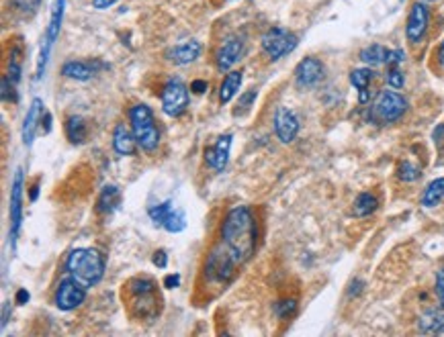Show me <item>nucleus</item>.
I'll list each match as a JSON object with an SVG mask.
<instances>
[{"mask_svg":"<svg viewBox=\"0 0 444 337\" xmlns=\"http://www.w3.org/2000/svg\"><path fill=\"white\" fill-rule=\"evenodd\" d=\"M6 76L15 82V84L21 80V49L18 48L11 51V58H9V74Z\"/></svg>","mask_w":444,"mask_h":337,"instance_id":"nucleus-31","label":"nucleus"},{"mask_svg":"<svg viewBox=\"0 0 444 337\" xmlns=\"http://www.w3.org/2000/svg\"><path fill=\"white\" fill-rule=\"evenodd\" d=\"M66 137L70 144L80 145L88 137V127L80 114H72L66 119Z\"/></svg>","mask_w":444,"mask_h":337,"instance_id":"nucleus-21","label":"nucleus"},{"mask_svg":"<svg viewBox=\"0 0 444 337\" xmlns=\"http://www.w3.org/2000/svg\"><path fill=\"white\" fill-rule=\"evenodd\" d=\"M418 329L422 333H444V313L440 311H428L420 317Z\"/></svg>","mask_w":444,"mask_h":337,"instance_id":"nucleus-22","label":"nucleus"},{"mask_svg":"<svg viewBox=\"0 0 444 337\" xmlns=\"http://www.w3.org/2000/svg\"><path fill=\"white\" fill-rule=\"evenodd\" d=\"M43 100L41 98H33L31 100V107H29V111H27V117H25V123H23V144L29 145L33 144L35 139V133H37V127H39V123H41V117H43Z\"/></svg>","mask_w":444,"mask_h":337,"instance_id":"nucleus-17","label":"nucleus"},{"mask_svg":"<svg viewBox=\"0 0 444 337\" xmlns=\"http://www.w3.org/2000/svg\"><path fill=\"white\" fill-rule=\"evenodd\" d=\"M84 299H86V289L78 280H74L72 276H68L58 284L56 306L60 311H74V309H78V306L83 305Z\"/></svg>","mask_w":444,"mask_h":337,"instance_id":"nucleus-10","label":"nucleus"},{"mask_svg":"<svg viewBox=\"0 0 444 337\" xmlns=\"http://www.w3.org/2000/svg\"><path fill=\"white\" fill-rule=\"evenodd\" d=\"M137 139H135V133L132 127L119 123L113 131V147L119 156H135L137 151Z\"/></svg>","mask_w":444,"mask_h":337,"instance_id":"nucleus-18","label":"nucleus"},{"mask_svg":"<svg viewBox=\"0 0 444 337\" xmlns=\"http://www.w3.org/2000/svg\"><path fill=\"white\" fill-rule=\"evenodd\" d=\"M123 294L127 296V306L132 315L139 321H154L160 313V296L158 284L148 276L132 278L125 287Z\"/></svg>","mask_w":444,"mask_h":337,"instance_id":"nucleus-2","label":"nucleus"},{"mask_svg":"<svg viewBox=\"0 0 444 337\" xmlns=\"http://www.w3.org/2000/svg\"><path fill=\"white\" fill-rule=\"evenodd\" d=\"M299 119L291 109L287 107H279L275 112V133L282 144H291L295 141L297 133H299Z\"/></svg>","mask_w":444,"mask_h":337,"instance_id":"nucleus-12","label":"nucleus"},{"mask_svg":"<svg viewBox=\"0 0 444 337\" xmlns=\"http://www.w3.org/2000/svg\"><path fill=\"white\" fill-rule=\"evenodd\" d=\"M240 86H242V72H230L219 86V100L228 105L231 98L238 95Z\"/></svg>","mask_w":444,"mask_h":337,"instance_id":"nucleus-23","label":"nucleus"},{"mask_svg":"<svg viewBox=\"0 0 444 337\" xmlns=\"http://www.w3.org/2000/svg\"><path fill=\"white\" fill-rule=\"evenodd\" d=\"M379 207V200L375 194L371 193H361L356 196V200H354V215L356 217H369V215H373Z\"/></svg>","mask_w":444,"mask_h":337,"instance_id":"nucleus-26","label":"nucleus"},{"mask_svg":"<svg viewBox=\"0 0 444 337\" xmlns=\"http://www.w3.org/2000/svg\"><path fill=\"white\" fill-rule=\"evenodd\" d=\"M444 198V178H436L426 186V191L422 194V207L434 209Z\"/></svg>","mask_w":444,"mask_h":337,"instance_id":"nucleus-24","label":"nucleus"},{"mask_svg":"<svg viewBox=\"0 0 444 337\" xmlns=\"http://www.w3.org/2000/svg\"><path fill=\"white\" fill-rule=\"evenodd\" d=\"M9 217H11V231H9V240L11 247H17V237L23 223V170L17 168L13 184H11V207H9Z\"/></svg>","mask_w":444,"mask_h":337,"instance_id":"nucleus-9","label":"nucleus"},{"mask_svg":"<svg viewBox=\"0 0 444 337\" xmlns=\"http://www.w3.org/2000/svg\"><path fill=\"white\" fill-rule=\"evenodd\" d=\"M406 111H408L406 98L393 90H383L373 107V119L381 125H389V123L399 121L406 114Z\"/></svg>","mask_w":444,"mask_h":337,"instance_id":"nucleus-6","label":"nucleus"},{"mask_svg":"<svg viewBox=\"0 0 444 337\" xmlns=\"http://www.w3.org/2000/svg\"><path fill=\"white\" fill-rule=\"evenodd\" d=\"M115 2L117 0H92V6H95V9H99V11H102V9H109V6H113Z\"/></svg>","mask_w":444,"mask_h":337,"instance_id":"nucleus-42","label":"nucleus"},{"mask_svg":"<svg viewBox=\"0 0 444 337\" xmlns=\"http://www.w3.org/2000/svg\"><path fill=\"white\" fill-rule=\"evenodd\" d=\"M119 205H121V191L113 184L105 186L100 191L99 200H97V210L100 215H111V213H115Z\"/></svg>","mask_w":444,"mask_h":337,"instance_id":"nucleus-20","label":"nucleus"},{"mask_svg":"<svg viewBox=\"0 0 444 337\" xmlns=\"http://www.w3.org/2000/svg\"><path fill=\"white\" fill-rule=\"evenodd\" d=\"M162 111L168 117H181L182 112L186 111L189 107V88L186 84L179 78H172V80L166 82V86L162 88Z\"/></svg>","mask_w":444,"mask_h":337,"instance_id":"nucleus-8","label":"nucleus"},{"mask_svg":"<svg viewBox=\"0 0 444 337\" xmlns=\"http://www.w3.org/2000/svg\"><path fill=\"white\" fill-rule=\"evenodd\" d=\"M166 231H170V233H179L182 231L184 227H186V215H184V210L181 209H170V213L166 215L164 223H162Z\"/></svg>","mask_w":444,"mask_h":337,"instance_id":"nucleus-27","label":"nucleus"},{"mask_svg":"<svg viewBox=\"0 0 444 337\" xmlns=\"http://www.w3.org/2000/svg\"><path fill=\"white\" fill-rule=\"evenodd\" d=\"M256 98V92L254 90H248L244 97L240 98V105H238V109H248L250 105H252V100Z\"/></svg>","mask_w":444,"mask_h":337,"instance_id":"nucleus-40","label":"nucleus"},{"mask_svg":"<svg viewBox=\"0 0 444 337\" xmlns=\"http://www.w3.org/2000/svg\"><path fill=\"white\" fill-rule=\"evenodd\" d=\"M244 53V41L240 37H231L228 39L221 48L217 49L215 53V64H217V70L219 72H228L231 65H236L240 62Z\"/></svg>","mask_w":444,"mask_h":337,"instance_id":"nucleus-14","label":"nucleus"},{"mask_svg":"<svg viewBox=\"0 0 444 337\" xmlns=\"http://www.w3.org/2000/svg\"><path fill=\"white\" fill-rule=\"evenodd\" d=\"M152 262H154V266H158V268H166V264H168V256H166L164 250H158V252H154V257H152Z\"/></svg>","mask_w":444,"mask_h":337,"instance_id":"nucleus-37","label":"nucleus"},{"mask_svg":"<svg viewBox=\"0 0 444 337\" xmlns=\"http://www.w3.org/2000/svg\"><path fill=\"white\" fill-rule=\"evenodd\" d=\"M436 294H438V301L444 309V268L436 274Z\"/></svg>","mask_w":444,"mask_h":337,"instance_id":"nucleus-36","label":"nucleus"},{"mask_svg":"<svg viewBox=\"0 0 444 337\" xmlns=\"http://www.w3.org/2000/svg\"><path fill=\"white\" fill-rule=\"evenodd\" d=\"M326 68L317 60V58H305L303 62H299L295 70V82L299 88H312L315 84L324 80Z\"/></svg>","mask_w":444,"mask_h":337,"instance_id":"nucleus-11","label":"nucleus"},{"mask_svg":"<svg viewBox=\"0 0 444 337\" xmlns=\"http://www.w3.org/2000/svg\"><path fill=\"white\" fill-rule=\"evenodd\" d=\"M387 58H389V49L379 46V43H373V46H369L361 51V60L369 65L387 64Z\"/></svg>","mask_w":444,"mask_h":337,"instance_id":"nucleus-25","label":"nucleus"},{"mask_svg":"<svg viewBox=\"0 0 444 337\" xmlns=\"http://www.w3.org/2000/svg\"><path fill=\"white\" fill-rule=\"evenodd\" d=\"M37 196H39V182H35L31 186V200H37Z\"/></svg>","mask_w":444,"mask_h":337,"instance_id":"nucleus-46","label":"nucleus"},{"mask_svg":"<svg viewBox=\"0 0 444 337\" xmlns=\"http://www.w3.org/2000/svg\"><path fill=\"white\" fill-rule=\"evenodd\" d=\"M275 311H277V315H279L280 319H289V317H293V315H295L297 301H293V299L280 301L279 305L275 306Z\"/></svg>","mask_w":444,"mask_h":337,"instance_id":"nucleus-32","label":"nucleus"},{"mask_svg":"<svg viewBox=\"0 0 444 337\" xmlns=\"http://www.w3.org/2000/svg\"><path fill=\"white\" fill-rule=\"evenodd\" d=\"M403 74H401V70L397 68V65H391V70L387 72V84L391 86V88H401L403 86Z\"/></svg>","mask_w":444,"mask_h":337,"instance_id":"nucleus-34","label":"nucleus"},{"mask_svg":"<svg viewBox=\"0 0 444 337\" xmlns=\"http://www.w3.org/2000/svg\"><path fill=\"white\" fill-rule=\"evenodd\" d=\"M428 21H430V13L424 2H416L411 6L410 16H408V25H406V35L410 39V43H418L428 29Z\"/></svg>","mask_w":444,"mask_h":337,"instance_id":"nucleus-13","label":"nucleus"},{"mask_svg":"<svg viewBox=\"0 0 444 337\" xmlns=\"http://www.w3.org/2000/svg\"><path fill=\"white\" fill-rule=\"evenodd\" d=\"M9 309H11V303H4V306H2V325L9 323Z\"/></svg>","mask_w":444,"mask_h":337,"instance_id":"nucleus-45","label":"nucleus"},{"mask_svg":"<svg viewBox=\"0 0 444 337\" xmlns=\"http://www.w3.org/2000/svg\"><path fill=\"white\" fill-rule=\"evenodd\" d=\"M362 287H364V284H362V280H354V282L350 284V290H348V294H350V296H356V294H361Z\"/></svg>","mask_w":444,"mask_h":337,"instance_id":"nucleus-43","label":"nucleus"},{"mask_svg":"<svg viewBox=\"0 0 444 337\" xmlns=\"http://www.w3.org/2000/svg\"><path fill=\"white\" fill-rule=\"evenodd\" d=\"M406 60V53L401 51V49H389V58H387V64L389 65H399L401 62Z\"/></svg>","mask_w":444,"mask_h":337,"instance_id":"nucleus-35","label":"nucleus"},{"mask_svg":"<svg viewBox=\"0 0 444 337\" xmlns=\"http://www.w3.org/2000/svg\"><path fill=\"white\" fill-rule=\"evenodd\" d=\"M420 176H422L420 166H416V164H411V161H403V164L397 168V178L403 180V182H416Z\"/></svg>","mask_w":444,"mask_h":337,"instance_id":"nucleus-29","label":"nucleus"},{"mask_svg":"<svg viewBox=\"0 0 444 337\" xmlns=\"http://www.w3.org/2000/svg\"><path fill=\"white\" fill-rule=\"evenodd\" d=\"M15 82L11 80L9 76H4L2 78V100H11V102H17V95H15Z\"/></svg>","mask_w":444,"mask_h":337,"instance_id":"nucleus-33","label":"nucleus"},{"mask_svg":"<svg viewBox=\"0 0 444 337\" xmlns=\"http://www.w3.org/2000/svg\"><path fill=\"white\" fill-rule=\"evenodd\" d=\"M258 225L250 207H233L221 223L219 243L209 252L205 276L213 284H228L236 270L244 266L256 252Z\"/></svg>","mask_w":444,"mask_h":337,"instance_id":"nucleus-1","label":"nucleus"},{"mask_svg":"<svg viewBox=\"0 0 444 337\" xmlns=\"http://www.w3.org/2000/svg\"><path fill=\"white\" fill-rule=\"evenodd\" d=\"M181 284V276L179 274H170L164 278V289H176Z\"/></svg>","mask_w":444,"mask_h":337,"instance_id":"nucleus-38","label":"nucleus"},{"mask_svg":"<svg viewBox=\"0 0 444 337\" xmlns=\"http://www.w3.org/2000/svg\"><path fill=\"white\" fill-rule=\"evenodd\" d=\"M100 68H105L102 64L99 62H76V60H72V62H66L64 68H62V74L70 78V80H78V82H86L90 80L95 74H97V70Z\"/></svg>","mask_w":444,"mask_h":337,"instance_id":"nucleus-19","label":"nucleus"},{"mask_svg":"<svg viewBox=\"0 0 444 337\" xmlns=\"http://www.w3.org/2000/svg\"><path fill=\"white\" fill-rule=\"evenodd\" d=\"M373 80V72L369 68H359L350 72V84L361 92V90H369V84Z\"/></svg>","mask_w":444,"mask_h":337,"instance_id":"nucleus-28","label":"nucleus"},{"mask_svg":"<svg viewBox=\"0 0 444 337\" xmlns=\"http://www.w3.org/2000/svg\"><path fill=\"white\" fill-rule=\"evenodd\" d=\"M64 6H66V0H53L51 4V15H50V25H48V31L46 37L41 41V51H39V60H37V70H35V80H41L43 78V72H46V65L50 60L51 48L60 35L62 29V21H64Z\"/></svg>","mask_w":444,"mask_h":337,"instance_id":"nucleus-5","label":"nucleus"},{"mask_svg":"<svg viewBox=\"0 0 444 337\" xmlns=\"http://www.w3.org/2000/svg\"><path fill=\"white\" fill-rule=\"evenodd\" d=\"M438 62H440V65H444V41L440 43V49H438Z\"/></svg>","mask_w":444,"mask_h":337,"instance_id":"nucleus-47","label":"nucleus"},{"mask_svg":"<svg viewBox=\"0 0 444 337\" xmlns=\"http://www.w3.org/2000/svg\"><path fill=\"white\" fill-rule=\"evenodd\" d=\"M39 125H41V131H43V133H50L51 131V114L48 111L43 112V117H41V123H39Z\"/></svg>","mask_w":444,"mask_h":337,"instance_id":"nucleus-41","label":"nucleus"},{"mask_svg":"<svg viewBox=\"0 0 444 337\" xmlns=\"http://www.w3.org/2000/svg\"><path fill=\"white\" fill-rule=\"evenodd\" d=\"M295 48H297V37L293 33L287 31V29H282V27H273V29H268V31L263 35L264 53H266L273 62H277L280 58L289 55Z\"/></svg>","mask_w":444,"mask_h":337,"instance_id":"nucleus-7","label":"nucleus"},{"mask_svg":"<svg viewBox=\"0 0 444 337\" xmlns=\"http://www.w3.org/2000/svg\"><path fill=\"white\" fill-rule=\"evenodd\" d=\"M199 55H201V43L199 41H184V43H179V46L166 51V60L176 65L193 64Z\"/></svg>","mask_w":444,"mask_h":337,"instance_id":"nucleus-16","label":"nucleus"},{"mask_svg":"<svg viewBox=\"0 0 444 337\" xmlns=\"http://www.w3.org/2000/svg\"><path fill=\"white\" fill-rule=\"evenodd\" d=\"M66 272L84 289H92L105 276V256L95 247H78L66 257Z\"/></svg>","mask_w":444,"mask_h":337,"instance_id":"nucleus-3","label":"nucleus"},{"mask_svg":"<svg viewBox=\"0 0 444 337\" xmlns=\"http://www.w3.org/2000/svg\"><path fill=\"white\" fill-rule=\"evenodd\" d=\"M130 121H132L135 139L142 145V149L154 151L160 145V129L156 125L152 109L148 105H135L130 111Z\"/></svg>","mask_w":444,"mask_h":337,"instance_id":"nucleus-4","label":"nucleus"},{"mask_svg":"<svg viewBox=\"0 0 444 337\" xmlns=\"http://www.w3.org/2000/svg\"><path fill=\"white\" fill-rule=\"evenodd\" d=\"M27 301H29V292H27V290H25V289H21L17 292V303H18V305H25Z\"/></svg>","mask_w":444,"mask_h":337,"instance_id":"nucleus-44","label":"nucleus"},{"mask_svg":"<svg viewBox=\"0 0 444 337\" xmlns=\"http://www.w3.org/2000/svg\"><path fill=\"white\" fill-rule=\"evenodd\" d=\"M230 149H231V135H221L217 139V144L211 149L205 151V161L213 168L215 172H223L226 166H228V158H230Z\"/></svg>","mask_w":444,"mask_h":337,"instance_id":"nucleus-15","label":"nucleus"},{"mask_svg":"<svg viewBox=\"0 0 444 337\" xmlns=\"http://www.w3.org/2000/svg\"><path fill=\"white\" fill-rule=\"evenodd\" d=\"M170 209H172V200H166V203H160V205H156V207H149V210H148L149 219H152L156 225H160V227H162L166 215L170 213Z\"/></svg>","mask_w":444,"mask_h":337,"instance_id":"nucleus-30","label":"nucleus"},{"mask_svg":"<svg viewBox=\"0 0 444 337\" xmlns=\"http://www.w3.org/2000/svg\"><path fill=\"white\" fill-rule=\"evenodd\" d=\"M207 88H209V84L205 80H195L191 84V92H195V95H203V92H207Z\"/></svg>","mask_w":444,"mask_h":337,"instance_id":"nucleus-39","label":"nucleus"}]
</instances>
